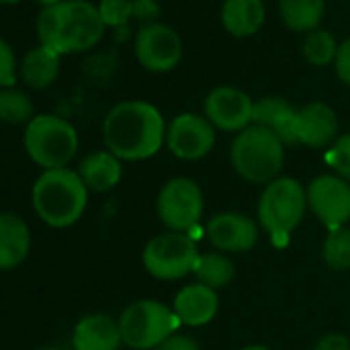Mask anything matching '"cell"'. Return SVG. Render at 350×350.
I'll use <instances>...</instances> for the list:
<instances>
[{"instance_id": "cell-1", "label": "cell", "mask_w": 350, "mask_h": 350, "mask_svg": "<svg viewBox=\"0 0 350 350\" xmlns=\"http://www.w3.org/2000/svg\"><path fill=\"white\" fill-rule=\"evenodd\" d=\"M105 148L120 161H144L165 144L167 126L161 111L148 101H122L103 120Z\"/></svg>"}, {"instance_id": "cell-2", "label": "cell", "mask_w": 350, "mask_h": 350, "mask_svg": "<svg viewBox=\"0 0 350 350\" xmlns=\"http://www.w3.org/2000/svg\"><path fill=\"white\" fill-rule=\"evenodd\" d=\"M103 33L99 9L89 0H62L56 7L42 9L38 17L40 46L58 56L87 52L101 42Z\"/></svg>"}, {"instance_id": "cell-3", "label": "cell", "mask_w": 350, "mask_h": 350, "mask_svg": "<svg viewBox=\"0 0 350 350\" xmlns=\"http://www.w3.org/2000/svg\"><path fill=\"white\" fill-rule=\"evenodd\" d=\"M31 200L38 217L46 225L54 229H64L75 225L83 217L89 200V190L77 171L68 167L48 169L33 184Z\"/></svg>"}, {"instance_id": "cell-4", "label": "cell", "mask_w": 350, "mask_h": 350, "mask_svg": "<svg viewBox=\"0 0 350 350\" xmlns=\"http://www.w3.org/2000/svg\"><path fill=\"white\" fill-rule=\"evenodd\" d=\"M229 159L241 180L268 186L280 178L284 167V144L270 130L252 124L233 138Z\"/></svg>"}, {"instance_id": "cell-5", "label": "cell", "mask_w": 350, "mask_h": 350, "mask_svg": "<svg viewBox=\"0 0 350 350\" xmlns=\"http://www.w3.org/2000/svg\"><path fill=\"white\" fill-rule=\"evenodd\" d=\"M23 144L31 161L44 167V171L62 169L79 150V134L68 120L54 113H42L27 124Z\"/></svg>"}, {"instance_id": "cell-6", "label": "cell", "mask_w": 350, "mask_h": 350, "mask_svg": "<svg viewBox=\"0 0 350 350\" xmlns=\"http://www.w3.org/2000/svg\"><path fill=\"white\" fill-rule=\"evenodd\" d=\"M118 325L122 344L132 350H154L178 332L182 321L165 303L154 299H138L122 311Z\"/></svg>"}, {"instance_id": "cell-7", "label": "cell", "mask_w": 350, "mask_h": 350, "mask_svg": "<svg viewBox=\"0 0 350 350\" xmlns=\"http://www.w3.org/2000/svg\"><path fill=\"white\" fill-rule=\"evenodd\" d=\"M307 190L295 178H276L258 200V225L272 237L291 235L307 211Z\"/></svg>"}, {"instance_id": "cell-8", "label": "cell", "mask_w": 350, "mask_h": 350, "mask_svg": "<svg viewBox=\"0 0 350 350\" xmlns=\"http://www.w3.org/2000/svg\"><path fill=\"white\" fill-rule=\"evenodd\" d=\"M198 258L194 237L175 231L154 235L142 250L144 270L159 280H180L192 274Z\"/></svg>"}, {"instance_id": "cell-9", "label": "cell", "mask_w": 350, "mask_h": 350, "mask_svg": "<svg viewBox=\"0 0 350 350\" xmlns=\"http://www.w3.org/2000/svg\"><path fill=\"white\" fill-rule=\"evenodd\" d=\"M157 215L167 231L190 233L204 215V194L192 178L169 180L157 196Z\"/></svg>"}, {"instance_id": "cell-10", "label": "cell", "mask_w": 350, "mask_h": 350, "mask_svg": "<svg viewBox=\"0 0 350 350\" xmlns=\"http://www.w3.org/2000/svg\"><path fill=\"white\" fill-rule=\"evenodd\" d=\"M134 56L148 72H171L184 58V42L173 27L148 23L136 31Z\"/></svg>"}, {"instance_id": "cell-11", "label": "cell", "mask_w": 350, "mask_h": 350, "mask_svg": "<svg viewBox=\"0 0 350 350\" xmlns=\"http://www.w3.org/2000/svg\"><path fill=\"white\" fill-rule=\"evenodd\" d=\"M307 206L327 231L346 227L350 221V184L336 173L317 175L307 186Z\"/></svg>"}, {"instance_id": "cell-12", "label": "cell", "mask_w": 350, "mask_h": 350, "mask_svg": "<svg viewBox=\"0 0 350 350\" xmlns=\"http://www.w3.org/2000/svg\"><path fill=\"white\" fill-rule=\"evenodd\" d=\"M167 148L182 161L204 159L217 142V128L200 113H180L167 124Z\"/></svg>"}, {"instance_id": "cell-13", "label": "cell", "mask_w": 350, "mask_h": 350, "mask_svg": "<svg viewBox=\"0 0 350 350\" xmlns=\"http://www.w3.org/2000/svg\"><path fill=\"white\" fill-rule=\"evenodd\" d=\"M254 99L231 85L215 87L204 99V118L223 132H243L254 124Z\"/></svg>"}, {"instance_id": "cell-14", "label": "cell", "mask_w": 350, "mask_h": 350, "mask_svg": "<svg viewBox=\"0 0 350 350\" xmlns=\"http://www.w3.org/2000/svg\"><path fill=\"white\" fill-rule=\"evenodd\" d=\"M204 233L221 254H243L256 247L260 225L243 213H217L208 219Z\"/></svg>"}, {"instance_id": "cell-15", "label": "cell", "mask_w": 350, "mask_h": 350, "mask_svg": "<svg viewBox=\"0 0 350 350\" xmlns=\"http://www.w3.org/2000/svg\"><path fill=\"white\" fill-rule=\"evenodd\" d=\"M297 144L309 148H329L338 140L340 124L336 111L323 101H309L295 113Z\"/></svg>"}, {"instance_id": "cell-16", "label": "cell", "mask_w": 350, "mask_h": 350, "mask_svg": "<svg viewBox=\"0 0 350 350\" xmlns=\"http://www.w3.org/2000/svg\"><path fill=\"white\" fill-rule=\"evenodd\" d=\"M171 309L175 311L182 325L200 327V325L211 323L217 317L219 295H217V291H213L200 282H192V284H186L178 295H175Z\"/></svg>"}, {"instance_id": "cell-17", "label": "cell", "mask_w": 350, "mask_h": 350, "mask_svg": "<svg viewBox=\"0 0 350 350\" xmlns=\"http://www.w3.org/2000/svg\"><path fill=\"white\" fill-rule=\"evenodd\" d=\"M120 344V325L107 313H89L72 329L75 350H118Z\"/></svg>"}, {"instance_id": "cell-18", "label": "cell", "mask_w": 350, "mask_h": 350, "mask_svg": "<svg viewBox=\"0 0 350 350\" xmlns=\"http://www.w3.org/2000/svg\"><path fill=\"white\" fill-rule=\"evenodd\" d=\"M295 113L297 107L282 97H262L254 103V126L270 130L284 146H295Z\"/></svg>"}, {"instance_id": "cell-19", "label": "cell", "mask_w": 350, "mask_h": 350, "mask_svg": "<svg viewBox=\"0 0 350 350\" xmlns=\"http://www.w3.org/2000/svg\"><path fill=\"white\" fill-rule=\"evenodd\" d=\"M29 250L31 233L27 223L13 213H0V270L21 266Z\"/></svg>"}, {"instance_id": "cell-20", "label": "cell", "mask_w": 350, "mask_h": 350, "mask_svg": "<svg viewBox=\"0 0 350 350\" xmlns=\"http://www.w3.org/2000/svg\"><path fill=\"white\" fill-rule=\"evenodd\" d=\"M221 23L231 38L243 40L256 36L266 23L264 0H225Z\"/></svg>"}, {"instance_id": "cell-21", "label": "cell", "mask_w": 350, "mask_h": 350, "mask_svg": "<svg viewBox=\"0 0 350 350\" xmlns=\"http://www.w3.org/2000/svg\"><path fill=\"white\" fill-rule=\"evenodd\" d=\"M77 173L81 175L83 184L91 192H107L113 190L122 180V161L105 150H95L87 154L81 163Z\"/></svg>"}, {"instance_id": "cell-22", "label": "cell", "mask_w": 350, "mask_h": 350, "mask_svg": "<svg viewBox=\"0 0 350 350\" xmlns=\"http://www.w3.org/2000/svg\"><path fill=\"white\" fill-rule=\"evenodd\" d=\"M278 13L286 29L307 36L319 29L325 15V0H278Z\"/></svg>"}, {"instance_id": "cell-23", "label": "cell", "mask_w": 350, "mask_h": 350, "mask_svg": "<svg viewBox=\"0 0 350 350\" xmlns=\"http://www.w3.org/2000/svg\"><path fill=\"white\" fill-rule=\"evenodd\" d=\"M19 72L31 89H46L58 79L60 56L46 46H38L31 52H27Z\"/></svg>"}, {"instance_id": "cell-24", "label": "cell", "mask_w": 350, "mask_h": 350, "mask_svg": "<svg viewBox=\"0 0 350 350\" xmlns=\"http://www.w3.org/2000/svg\"><path fill=\"white\" fill-rule=\"evenodd\" d=\"M192 274L196 276V282L213 291H219V288H225L235 278V264L227 254H221V252L200 254Z\"/></svg>"}, {"instance_id": "cell-25", "label": "cell", "mask_w": 350, "mask_h": 350, "mask_svg": "<svg viewBox=\"0 0 350 350\" xmlns=\"http://www.w3.org/2000/svg\"><path fill=\"white\" fill-rule=\"evenodd\" d=\"M323 264L334 272L350 270V227H340L327 231L321 245Z\"/></svg>"}, {"instance_id": "cell-26", "label": "cell", "mask_w": 350, "mask_h": 350, "mask_svg": "<svg viewBox=\"0 0 350 350\" xmlns=\"http://www.w3.org/2000/svg\"><path fill=\"white\" fill-rule=\"evenodd\" d=\"M338 42L336 38L327 31V29H315L311 33L305 36L301 52L303 58L311 64V66H329L336 60L338 54Z\"/></svg>"}, {"instance_id": "cell-27", "label": "cell", "mask_w": 350, "mask_h": 350, "mask_svg": "<svg viewBox=\"0 0 350 350\" xmlns=\"http://www.w3.org/2000/svg\"><path fill=\"white\" fill-rule=\"evenodd\" d=\"M33 103L31 99L17 89H3L0 91V120L7 124H29L33 118Z\"/></svg>"}, {"instance_id": "cell-28", "label": "cell", "mask_w": 350, "mask_h": 350, "mask_svg": "<svg viewBox=\"0 0 350 350\" xmlns=\"http://www.w3.org/2000/svg\"><path fill=\"white\" fill-rule=\"evenodd\" d=\"M97 9L105 27H126L134 19V0H101Z\"/></svg>"}, {"instance_id": "cell-29", "label": "cell", "mask_w": 350, "mask_h": 350, "mask_svg": "<svg viewBox=\"0 0 350 350\" xmlns=\"http://www.w3.org/2000/svg\"><path fill=\"white\" fill-rule=\"evenodd\" d=\"M325 159L338 178L350 184V132L338 136V140L327 148Z\"/></svg>"}, {"instance_id": "cell-30", "label": "cell", "mask_w": 350, "mask_h": 350, "mask_svg": "<svg viewBox=\"0 0 350 350\" xmlns=\"http://www.w3.org/2000/svg\"><path fill=\"white\" fill-rule=\"evenodd\" d=\"M17 83V60L13 48L0 38V89H13Z\"/></svg>"}, {"instance_id": "cell-31", "label": "cell", "mask_w": 350, "mask_h": 350, "mask_svg": "<svg viewBox=\"0 0 350 350\" xmlns=\"http://www.w3.org/2000/svg\"><path fill=\"white\" fill-rule=\"evenodd\" d=\"M334 70H336V77L340 79V83L350 87V38L340 42L338 54L334 60Z\"/></svg>"}, {"instance_id": "cell-32", "label": "cell", "mask_w": 350, "mask_h": 350, "mask_svg": "<svg viewBox=\"0 0 350 350\" xmlns=\"http://www.w3.org/2000/svg\"><path fill=\"white\" fill-rule=\"evenodd\" d=\"M154 350H202L200 344L186 334H173L163 344H159Z\"/></svg>"}, {"instance_id": "cell-33", "label": "cell", "mask_w": 350, "mask_h": 350, "mask_svg": "<svg viewBox=\"0 0 350 350\" xmlns=\"http://www.w3.org/2000/svg\"><path fill=\"white\" fill-rule=\"evenodd\" d=\"M313 350H350V340L344 334L329 332L315 342Z\"/></svg>"}, {"instance_id": "cell-34", "label": "cell", "mask_w": 350, "mask_h": 350, "mask_svg": "<svg viewBox=\"0 0 350 350\" xmlns=\"http://www.w3.org/2000/svg\"><path fill=\"white\" fill-rule=\"evenodd\" d=\"M159 17V5L154 0H134V19L142 21V25L157 23Z\"/></svg>"}, {"instance_id": "cell-35", "label": "cell", "mask_w": 350, "mask_h": 350, "mask_svg": "<svg viewBox=\"0 0 350 350\" xmlns=\"http://www.w3.org/2000/svg\"><path fill=\"white\" fill-rule=\"evenodd\" d=\"M38 5H42V9H50V7H56V5H60L62 0H36Z\"/></svg>"}, {"instance_id": "cell-36", "label": "cell", "mask_w": 350, "mask_h": 350, "mask_svg": "<svg viewBox=\"0 0 350 350\" xmlns=\"http://www.w3.org/2000/svg\"><path fill=\"white\" fill-rule=\"evenodd\" d=\"M239 350H272V348H268V346H264V344H247V346H243V348H239Z\"/></svg>"}, {"instance_id": "cell-37", "label": "cell", "mask_w": 350, "mask_h": 350, "mask_svg": "<svg viewBox=\"0 0 350 350\" xmlns=\"http://www.w3.org/2000/svg\"><path fill=\"white\" fill-rule=\"evenodd\" d=\"M21 0H0V5H17Z\"/></svg>"}, {"instance_id": "cell-38", "label": "cell", "mask_w": 350, "mask_h": 350, "mask_svg": "<svg viewBox=\"0 0 350 350\" xmlns=\"http://www.w3.org/2000/svg\"><path fill=\"white\" fill-rule=\"evenodd\" d=\"M40 350H58V348H40Z\"/></svg>"}]
</instances>
